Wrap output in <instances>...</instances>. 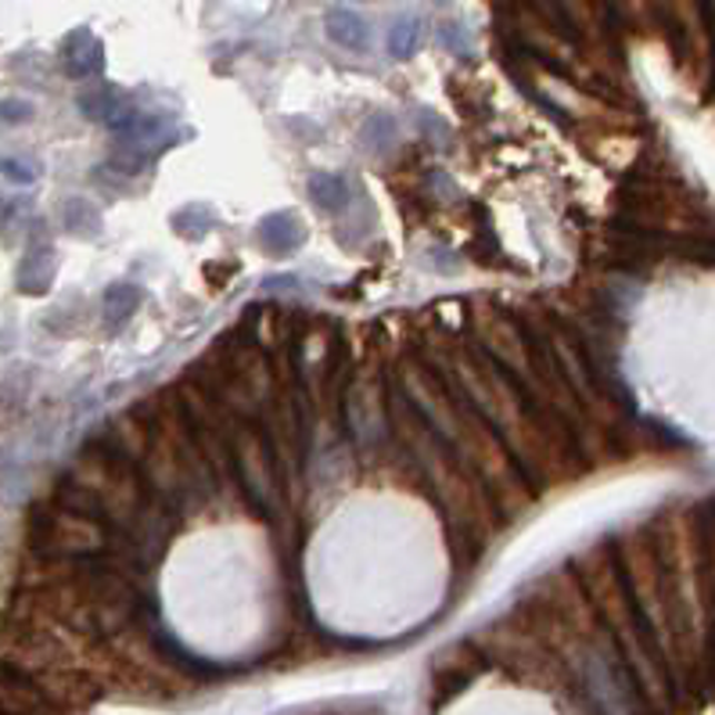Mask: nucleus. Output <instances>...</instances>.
Here are the masks:
<instances>
[{
  "mask_svg": "<svg viewBox=\"0 0 715 715\" xmlns=\"http://www.w3.org/2000/svg\"><path fill=\"white\" fill-rule=\"evenodd\" d=\"M8 216H11V206H8V198H0V227L8 224Z\"/></svg>",
  "mask_w": 715,
  "mask_h": 715,
  "instance_id": "12",
  "label": "nucleus"
},
{
  "mask_svg": "<svg viewBox=\"0 0 715 715\" xmlns=\"http://www.w3.org/2000/svg\"><path fill=\"white\" fill-rule=\"evenodd\" d=\"M33 119V105L26 98H4L0 101V122H11V127H19V122H29Z\"/></svg>",
  "mask_w": 715,
  "mask_h": 715,
  "instance_id": "10",
  "label": "nucleus"
},
{
  "mask_svg": "<svg viewBox=\"0 0 715 715\" xmlns=\"http://www.w3.org/2000/svg\"><path fill=\"white\" fill-rule=\"evenodd\" d=\"M54 281V252L51 245L29 248L22 267H19V291L22 295H43Z\"/></svg>",
  "mask_w": 715,
  "mask_h": 715,
  "instance_id": "2",
  "label": "nucleus"
},
{
  "mask_svg": "<svg viewBox=\"0 0 715 715\" xmlns=\"http://www.w3.org/2000/svg\"><path fill=\"white\" fill-rule=\"evenodd\" d=\"M309 195H314L320 209L338 212V209H346V201H349V183L335 173H317L309 180Z\"/></svg>",
  "mask_w": 715,
  "mask_h": 715,
  "instance_id": "6",
  "label": "nucleus"
},
{
  "mask_svg": "<svg viewBox=\"0 0 715 715\" xmlns=\"http://www.w3.org/2000/svg\"><path fill=\"white\" fill-rule=\"evenodd\" d=\"M0 173H4L8 180H14V183H33L37 180L33 169H29L26 162H19V159H0Z\"/></svg>",
  "mask_w": 715,
  "mask_h": 715,
  "instance_id": "11",
  "label": "nucleus"
},
{
  "mask_svg": "<svg viewBox=\"0 0 715 715\" xmlns=\"http://www.w3.org/2000/svg\"><path fill=\"white\" fill-rule=\"evenodd\" d=\"M101 40L90 33V29H76L61 43V69H66L72 80H87L101 69Z\"/></svg>",
  "mask_w": 715,
  "mask_h": 715,
  "instance_id": "1",
  "label": "nucleus"
},
{
  "mask_svg": "<svg viewBox=\"0 0 715 715\" xmlns=\"http://www.w3.org/2000/svg\"><path fill=\"white\" fill-rule=\"evenodd\" d=\"M80 112L87 119H98V122H112L119 119V90L112 83H95V87H87L83 95H80Z\"/></svg>",
  "mask_w": 715,
  "mask_h": 715,
  "instance_id": "4",
  "label": "nucleus"
},
{
  "mask_svg": "<svg viewBox=\"0 0 715 715\" xmlns=\"http://www.w3.org/2000/svg\"><path fill=\"white\" fill-rule=\"evenodd\" d=\"M259 238H262V245L270 248V252L285 256V252H291V248H295V241H299V227H295V220L288 212H274V216L262 220Z\"/></svg>",
  "mask_w": 715,
  "mask_h": 715,
  "instance_id": "5",
  "label": "nucleus"
},
{
  "mask_svg": "<svg viewBox=\"0 0 715 715\" xmlns=\"http://www.w3.org/2000/svg\"><path fill=\"white\" fill-rule=\"evenodd\" d=\"M328 37L346 51H367L370 43V29L356 11L349 8H331L328 11Z\"/></svg>",
  "mask_w": 715,
  "mask_h": 715,
  "instance_id": "3",
  "label": "nucleus"
},
{
  "mask_svg": "<svg viewBox=\"0 0 715 715\" xmlns=\"http://www.w3.org/2000/svg\"><path fill=\"white\" fill-rule=\"evenodd\" d=\"M137 306H141V291H137L133 285H112V288L105 291V314H108V324L127 320Z\"/></svg>",
  "mask_w": 715,
  "mask_h": 715,
  "instance_id": "7",
  "label": "nucleus"
},
{
  "mask_svg": "<svg viewBox=\"0 0 715 715\" xmlns=\"http://www.w3.org/2000/svg\"><path fill=\"white\" fill-rule=\"evenodd\" d=\"M414 43H417V26L414 22H396L393 37H388V51H393L396 58H407L414 51Z\"/></svg>",
  "mask_w": 715,
  "mask_h": 715,
  "instance_id": "9",
  "label": "nucleus"
},
{
  "mask_svg": "<svg viewBox=\"0 0 715 715\" xmlns=\"http://www.w3.org/2000/svg\"><path fill=\"white\" fill-rule=\"evenodd\" d=\"M66 227L72 230V235H83L87 227H98V212L90 209L83 198H72L66 206Z\"/></svg>",
  "mask_w": 715,
  "mask_h": 715,
  "instance_id": "8",
  "label": "nucleus"
}]
</instances>
